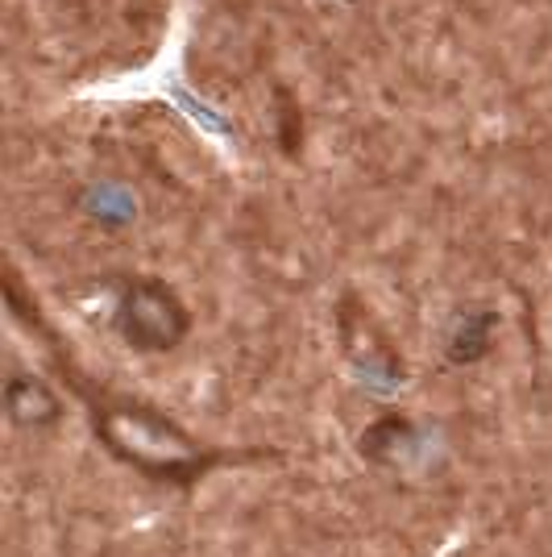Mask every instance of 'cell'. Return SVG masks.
I'll list each match as a JSON object with an SVG mask.
<instances>
[{
  "mask_svg": "<svg viewBox=\"0 0 552 557\" xmlns=\"http://www.w3.org/2000/svg\"><path fill=\"white\" fill-rule=\"evenodd\" d=\"M407 445H415V429L407 420L391 417V420H378L366 437H362V454L378 458V462H399V454Z\"/></svg>",
  "mask_w": 552,
  "mask_h": 557,
  "instance_id": "obj_4",
  "label": "cell"
},
{
  "mask_svg": "<svg viewBox=\"0 0 552 557\" xmlns=\"http://www.w3.org/2000/svg\"><path fill=\"white\" fill-rule=\"evenodd\" d=\"M116 333L125 337V346L141 349V354H162V349H175L184 342L187 312L184 304L175 300V292L146 278V283H134L116 304Z\"/></svg>",
  "mask_w": 552,
  "mask_h": 557,
  "instance_id": "obj_1",
  "label": "cell"
},
{
  "mask_svg": "<svg viewBox=\"0 0 552 557\" xmlns=\"http://www.w3.org/2000/svg\"><path fill=\"white\" fill-rule=\"evenodd\" d=\"M88 212H92L96 221H104V225H121V221L134 216V200L125 191H116V187H96L92 196H88Z\"/></svg>",
  "mask_w": 552,
  "mask_h": 557,
  "instance_id": "obj_5",
  "label": "cell"
},
{
  "mask_svg": "<svg viewBox=\"0 0 552 557\" xmlns=\"http://www.w3.org/2000/svg\"><path fill=\"white\" fill-rule=\"evenodd\" d=\"M490 337H494V312L490 308H461L453 325L444 329V358L453 367H469V362L486 358Z\"/></svg>",
  "mask_w": 552,
  "mask_h": 557,
  "instance_id": "obj_2",
  "label": "cell"
},
{
  "mask_svg": "<svg viewBox=\"0 0 552 557\" xmlns=\"http://www.w3.org/2000/svg\"><path fill=\"white\" fill-rule=\"evenodd\" d=\"M4 408L9 417L25 424V429H42V424H54L59 420V399L47 383L29 379V374H13L9 387H4Z\"/></svg>",
  "mask_w": 552,
  "mask_h": 557,
  "instance_id": "obj_3",
  "label": "cell"
}]
</instances>
